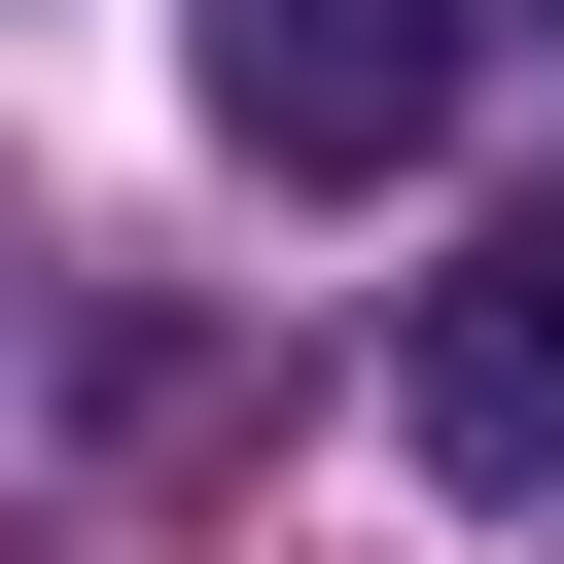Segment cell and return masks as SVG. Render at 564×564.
I'll list each match as a JSON object with an SVG mask.
<instances>
[{"mask_svg": "<svg viewBox=\"0 0 564 564\" xmlns=\"http://www.w3.org/2000/svg\"><path fill=\"white\" fill-rule=\"evenodd\" d=\"M388 458H423V494H494V529L564 494V212H494V247L388 317Z\"/></svg>", "mask_w": 564, "mask_h": 564, "instance_id": "7a4b0ae2", "label": "cell"}, {"mask_svg": "<svg viewBox=\"0 0 564 564\" xmlns=\"http://www.w3.org/2000/svg\"><path fill=\"white\" fill-rule=\"evenodd\" d=\"M176 70H212V141H247V176H423V141H458V70H494V0H212Z\"/></svg>", "mask_w": 564, "mask_h": 564, "instance_id": "6da1fadb", "label": "cell"}]
</instances>
